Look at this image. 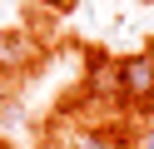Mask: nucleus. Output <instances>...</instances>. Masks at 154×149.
I'll use <instances>...</instances> for the list:
<instances>
[{
    "mask_svg": "<svg viewBox=\"0 0 154 149\" xmlns=\"http://www.w3.org/2000/svg\"><path fill=\"white\" fill-rule=\"evenodd\" d=\"M114 79H119V95L129 104H154V60L149 55H129L114 65Z\"/></svg>",
    "mask_w": 154,
    "mask_h": 149,
    "instance_id": "1",
    "label": "nucleus"
},
{
    "mask_svg": "<svg viewBox=\"0 0 154 149\" xmlns=\"http://www.w3.org/2000/svg\"><path fill=\"white\" fill-rule=\"evenodd\" d=\"M75 149H114V144H109L104 134H80V139H75Z\"/></svg>",
    "mask_w": 154,
    "mask_h": 149,
    "instance_id": "2",
    "label": "nucleus"
},
{
    "mask_svg": "<svg viewBox=\"0 0 154 149\" xmlns=\"http://www.w3.org/2000/svg\"><path fill=\"white\" fill-rule=\"evenodd\" d=\"M35 5H50V10H70V0H35Z\"/></svg>",
    "mask_w": 154,
    "mask_h": 149,
    "instance_id": "3",
    "label": "nucleus"
},
{
    "mask_svg": "<svg viewBox=\"0 0 154 149\" xmlns=\"http://www.w3.org/2000/svg\"><path fill=\"white\" fill-rule=\"evenodd\" d=\"M144 149H154V129H149V134H144Z\"/></svg>",
    "mask_w": 154,
    "mask_h": 149,
    "instance_id": "4",
    "label": "nucleus"
},
{
    "mask_svg": "<svg viewBox=\"0 0 154 149\" xmlns=\"http://www.w3.org/2000/svg\"><path fill=\"white\" fill-rule=\"evenodd\" d=\"M144 55H149V60H154V40H149V45H144Z\"/></svg>",
    "mask_w": 154,
    "mask_h": 149,
    "instance_id": "5",
    "label": "nucleus"
},
{
    "mask_svg": "<svg viewBox=\"0 0 154 149\" xmlns=\"http://www.w3.org/2000/svg\"><path fill=\"white\" fill-rule=\"evenodd\" d=\"M0 149H15V144H5V139H0Z\"/></svg>",
    "mask_w": 154,
    "mask_h": 149,
    "instance_id": "6",
    "label": "nucleus"
},
{
    "mask_svg": "<svg viewBox=\"0 0 154 149\" xmlns=\"http://www.w3.org/2000/svg\"><path fill=\"white\" fill-rule=\"evenodd\" d=\"M144 5H154V0H144Z\"/></svg>",
    "mask_w": 154,
    "mask_h": 149,
    "instance_id": "7",
    "label": "nucleus"
}]
</instances>
